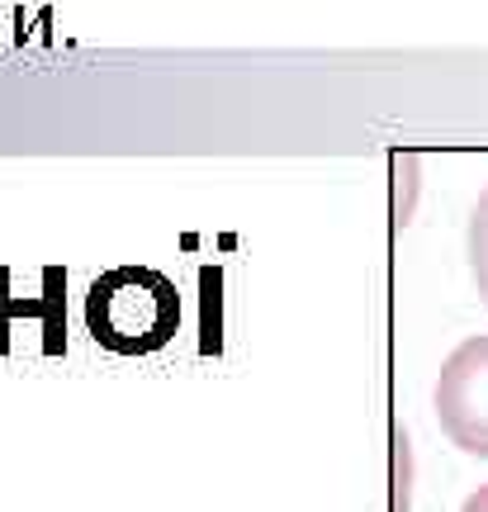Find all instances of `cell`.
<instances>
[{
  "instance_id": "obj_1",
  "label": "cell",
  "mask_w": 488,
  "mask_h": 512,
  "mask_svg": "<svg viewBox=\"0 0 488 512\" xmlns=\"http://www.w3.org/2000/svg\"><path fill=\"white\" fill-rule=\"evenodd\" d=\"M86 328L114 356H152L181 332V290L152 266H114L86 294Z\"/></svg>"
},
{
  "instance_id": "obj_2",
  "label": "cell",
  "mask_w": 488,
  "mask_h": 512,
  "mask_svg": "<svg viewBox=\"0 0 488 512\" xmlns=\"http://www.w3.org/2000/svg\"><path fill=\"white\" fill-rule=\"evenodd\" d=\"M436 422L465 456L488 460V337H470L441 361L432 389Z\"/></svg>"
},
{
  "instance_id": "obj_3",
  "label": "cell",
  "mask_w": 488,
  "mask_h": 512,
  "mask_svg": "<svg viewBox=\"0 0 488 512\" xmlns=\"http://www.w3.org/2000/svg\"><path fill=\"white\" fill-rule=\"evenodd\" d=\"M465 247H470L474 290H479V299H484V309H488V190L479 195V204H474V214H470V238H465Z\"/></svg>"
},
{
  "instance_id": "obj_4",
  "label": "cell",
  "mask_w": 488,
  "mask_h": 512,
  "mask_svg": "<svg viewBox=\"0 0 488 512\" xmlns=\"http://www.w3.org/2000/svg\"><path fill=\"white\" fill-rule=\"evenodd\" d=\"M394 446H398V498H394V512H408V437H403V427L394 432Z\"/></svg>"
},
{
  "instance_id": "obj_5",
  "label": "cell",
  "mask_w": 488,
  "mask_h": 512,
  "mask_svg": "<svg viewBox=\"0 0 488 512\" xmlns=\"http://www.w3.org/2000/svg\"><path fill=\"white\" fill-rule=\"evenodd\" d=\"M460 512H488V484H479L470 498H465V508Z\"/></svg>"
}]
</instances>
